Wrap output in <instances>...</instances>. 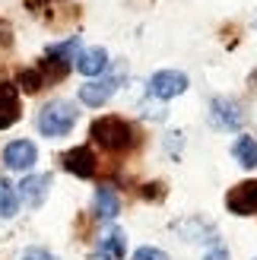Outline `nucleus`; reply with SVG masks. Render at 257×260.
Returning a JSON list of instances; mask_svg holds the SVG:
<instances>
[{
    "label": "nucleus",
    "mask_w": 257,
    "mask_h": 260,
    "mask_svg": "<svg viewBox=\"0 0 257 260\" xmlns=\"http://www.w3.org/2000/svg\"><path fill=\"white\" fill-rule=\"evenodd\" d=\"M89 137H92L102 149H108V152H124V149H131L134 143H137L134 127L127 124V121H121V118H114V114L92 121V127H89Z\"/></svg>",
    "instance_id": "1"
},
{
    "label": "nucleus",
    "mask_w": 257,
    "mask_h": 260,
    "mask_svg": "<svg viewBox=\"0 0 257 260\" xmlns=\"http://www.w3.org/2000/svg\"><path fill=\"white\" fill-rule=\"evenodd\" d=\"M76 105L67 99H54V102H48V105L38 111V130H42V137H51V140H57V137H67L73 124H76Z\"/></svg>",
    "instance_id": "2"
},
{
    "label": "nucleus",
    "mask_w": 257,
    "mask_h": 260,
    "mask_svg": "<svg viewBox=\"0 0 257 260\" xmlns=\"http://www.w3.org/2000/svg\"><path fill=\"white\" fill-rule=\"evenodd\" d=\"M76 57H80V38H67V42H60V45H51L45 51V60H42V67L38 70H48L51 76H63L70 70V63H76Z\"/></svg>",
    "instance_id": "3"
},
{
    "label": "nucleus",
    "mask_w": 257,
    "mask_h": 260,
    "mask_svg": "<svg viewBox=\"0 0 257 260\" xmlns=\"http://www.w3.org/2000/svg\"><path fill=\"white\" fill-rule=\"evenodd\" d=\"M190 80L181 73V70H159L149 76V95L159 99V102H169V99H178L187 92Z\"/></svg>",
    "instance_id": "4"
},
{
    "label": "nucleus",
    "mask_w": 257,
    "mask_h": 260,
    "mask_svg": "<svg viewBox=\"0 0 257 260\" xmlns=\"http://www.w3.org/2000/svg\"><path fill=\"white\" fill-rule=\"evenodd\" d=\"M210 121L219 130H238L245 124V111L235 99H213L210 102Z\"/></svg>",
    "instance_id": "5"
},
{
    "label": "nucleus",
    "mask_w": 257,
    "mask_h": 260,
    "mask_svg": "<svg viewBox=\"0 0 257 260\" xmlns=\"http://www.w3.org/2000/svg\"><path fill=\"white\" fill-rule=\"evenodd\" d=\"M35 162H38V149L32 140H13L4 146V165L10 172H29Z\"/></svg>",
    "instance_id": "6"
},
{
    "label": "nucleus",
    "mask_w": 257,
    "mask_h": 260,
    "mask_svg": "<svg viewBox=\"0 0 257 260\" xmlns=\"http://www.w3.org/2000/svg\"><path fill=\"white\" fill-rule=\"evenodd\" d=\"M229 213L235 216H257V181H245V184H235L226 197Z\"/></svg>",
    "instance_id": "7"
},
{
    "label": "nucleus",
    "mask_w": 257,
    "mask_h": 260,
    "mask_svg": "<svg viewBox=\"0 0 257 260\" xmlns=\"http://www.w3.org/2000/svg\"><path fill=\"white\" fill-rule=\"evenodd\" d=\"M19 190V200L25 206H32V210H38L45 200H48V190H51V175H25L22 184L16 187Z\"/></svg>",
    "instance_id": "8"
},
{
    "label": "nucleus",
    "mask_w": 257,
    "mask_h": 260,
    "mask_svg": "<svg viewBox=\"0 0 257 260\" xmlns=\"http://www.w3.org/2000/svg\"><path fill=\"white\" fill-rule=\"evenodd\" d=\"M175 235H181L184 241H197V244H216L219 238H216L213 225L207 222V219H197V216H187L181 219V222H175Z\"/></svg>",
    "instance_id": "9"
},
{
    "label": "nucleus",
    "mask_w": 257,
    "mask_h": 260,
    "mask_svg": "<svg viewBox=\"0 0 257 260\" xmlns=\"http://www.w3.org/2000/svg\"><path fill=\"white\" fill-rule=\"evenodd\" d=\"M118 83H121V76H108V80H92V83H86V86H80V102H83V105H89V108L105 105V102L114 95Z\"/></svg>",
    "instance_id": "10"
},
{
    "label": "nucleus",
    "mask_w": 257,
    "mask_h": 260,
    "mask_svg": "<svg viewBox=\"0 0 257 260\" xmlns=\"http://www.w3.org/2000/svg\"><path fill=\"white\" fill-rule=\"evenodd\" d=\"M63 168H67L70 175L76 178H92L95 175V152L89 149V146H76L70 152H63Z\"/></svg>",
    "instance_id": "11"
},
{
    "label": "nucleus",
    "mask_w": 257,
    "mask_h": 260,
    "mask_svg": "<svg viewBox=\"0 0 257 260\" xmlns=\"http://www.w3.org/2000/svg\"><path fill=\"white\" fill-rule=\"evenodd\" d=\"M124 254H127V238H124L121 229H108L95 244L99 260H124Z\"/></svg>",
    "instance_id": "12"
},
{
    "label": "nucleus",
    "mask_w": 257,
    "mask_h": 260,
    "mask_svg": "<svg viewBox=\"0 0 257 260\" xmlns=\"http://www.w3.org/2000/svg\"><path fill=\"white\" fill-rule=\"evenodd\" d=\"M92 206H95V216L102 219V222H111V219L121 213V197H118V190H114L111 184H102V187H95Z\"/></svg>",
    "instance_id": "13"
},
{
    "label": "nucleus",
    "mask_w": 257,
    "mask_h": 260,
    "mask_svg": "<svg viewBox=\"0 0 257 260\" xmlns=\"http://www.w3.org/2000/svg\"><path fill=\"white\" fill-rule=\"evenodd\" d=\"M73 67L80 70L83 76H99V73H105V70H108V51H105V48H83Z\"/></svg>",
    "instance_id": "14"
},
{
    "label": "nucleus",
    "mask_w": 257,
    "mask_h": 260,
    "mask_svg": "<svg viewBox=\"0 0 257 260\" xmlns=\"http://www.w3.org/2000/svg\"><path fill=\"white\" fill-rule=\"evenodd\" d=\"M19 121V95L13 83H0V130Z\"/></svg>",
    "instance_id": "15"
},
{
    "label": "nucleus",
    "mask_w": 257,
    "mask_h": 260,
    "mask_svg": "<svg viewBox=\"0 0 257 260\" xmlns=\"http://www.w3.org/2000/svg\"><path fill=\"white\" fill-rule=\"evenodd\" d=\"M232 155H235V162H238V165L257 168V140L248 137V134H241V137L232 143Z\"/></svg>",
    "instance_id": "16"
},
{
    "label": "nucleus",
    "mask_w": 257,
    "mask_h": 260,
    "mask_svg": "<svg viewBox=\"0 0 257 260\" xmlns=\"http://www.w3.org/2000/svg\"><path fill=\"white\" fill-rule=\"evenodd\" d=\"M16 213H19V190L13 187L7 178H0V216L13 219Z\"/></svg>",
    "instance_id": "17"
},
{
    "label": "nucleus",
    "mask_w": 257,
    "mask_h": 260,
    "mask_svg": "<svg viewBox=\"0 0 257 260\" xmlns=\"http://www.w3.org/2000/svg\"><path fill=\"white\" fill-rule=\"evenodd\" d=\"M19 83H22V89H29V92H38V89H45V73L42 70H22Z\"/></svg>",
    "instance_id": "18"
},
{
    "label": "nucleus",
    "mask_w": 257,
    "mask_h": 260,
    "mask_svg": "<svg viewBox=\"0 0 257 260\" xmlns=\"http://www.w3.org/2000/svg\"><path fill=\"white\" fill-rule=\"evenodd\" d=\"M134 260H172V257L159 248H140V251H134Z\"/></svg>",
    "instance_id": "19"
},
{
    "label": "nucleus",
    "mask_w": 257,
    "mask_h": 260,
    "mask_svg": "<svg viewBox=\"0 0 257 260\" xmlns=\"http://www.w3.org/2000/svg\"><path fill=\"white\" fill-rule=\"evenodd\" d=\"M203 260H229V248H226L222 241H216V244H210V251H207Z\"/></svg>",
    "instance_id": "20"
},
{
    "label": "nucleus",
    "mask_w": 257,
    "mask_h": 260,
    "mask_svg": "<svg viewBox=\"0 0 257 260\" xmlns=\"http://www.w3.org/2000/svg\"><path fill=\"white\" fill-rule=\"evenodd\" d=\"M22 260H57V257L51 254L48 248H29V251L22 254Z\"/></svg>",
    "instance_id": "21"
}]
</instances>
